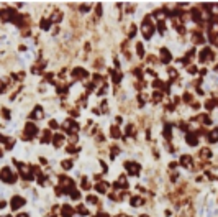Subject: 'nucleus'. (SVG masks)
I'll return each mask as SVG.
<instances>
[{
    "mask_svg": "<svg viewBox=\"0 0 218 217\" xmlns=\"http://www.w3.org/2000/svg\"><path fill=\"white\" fill-rule=\"evenodd\" d=\"M139 30H141L143 36H144L146 40H151L152 38V35H154V25H152V21H151V15L144 17V20H143Z\"/></svg>",
    "mask_w": 218,
    "mask_h": 217,
    "instance_id": "1",
    "label": "nucleus"
},
{
    "mask_svg": "<svg viewBox=\"0 0 218 217\" xmlns=\"http://www.w3.org/2000/svg\"><path fill=\"white\" fill-rule=\"evenodd\" d=\"M38 127H36V123L35 122H28L25 125V128H23V135H21V138L25 141H30V140H33L36 135H38Z\"/></svg>",
    "mask_w": 218,
    "mask_h": 217,
    "instance_id": "2",
    "label": "nucleus"
},
{
    "mask_svg": "<svg viewBox=\"0 0 218 217\" xmlns=\"http://www.w3.org/2000/svg\"><path fill=\"white\" fill-rule=\"evenodd\" d=\"M13 163L18 166V173H20V176L23 178L25 181H31V179H33V176H35V174H33V168L25 165V163L16 161V160H13Z\"/></svg>",
    "mask_w": 218,
    "mask_h": 217,
    "instance_id": "3",
    "label": "nucleus"
},
{
    "mask_svg": "<svg viewBox=\"0 0 218 217\" xmlns=\"http://www.w3.org/2000/svg\"><path fill=\"white\" fill-rule=\"evenodd\" d=\"M0 179L7 184H15L16 183V174H13L10 166H3L2 171H0Z\"/></svg>",
    "mask_w": 218,
    "mask_h": 217,
    "instance_id": "4",
    "label": "nucleus"
},
{
    "mask_svg": "<svg viewBox=\"0 0 218 217\" xmlns=\"http://www.w3.org/2000/svg\"><path fill=\"white\" fill-rule=\"evenodd\" d=\"M59 186L64 189V192L71 194V191L74 189V179H71L69 176H59Z\"/></svg>",
    "mask_w": 218,
    "mask_h": 217,
    "instance_id": "5",
    "label": "nucleus"
},
{
    "mask_svg": "<svg viewBox=\"0 0 218 217\" xmlns=\"http://www.w3.org/2000/svg\"><path fill=\"white\" fill-rule=\"evenodd\" d=\"M71 76L72 79H77V81H85L87 77H89V72H87V69H84V68H74V69L71 71Z\"/></svg>",
    "mask_w": 218,
    "mask_h": 217,
    "instance_id": "6",
    "label": "nucleus"
},
{
    "mask_svg": "<svg viewBox=\"0 0 218 217\" xmlns=\"http://www.w3.org/2000/svg\"><path fill=\"white\" fill-rule=\"evenodd\" d=\"M62 128H64V132H66V133H69V135H74V133L79 130V123H77V122H74L72 118H67V120L62 123Z\"/></svg>",
    "mask_w": 218,
    "mask_h": 217,
    "instance_id": "7",
    "label": "nucleus"
},
{
    "mask_svg": "<svg viewBox=\"0 0 218 217\" xmlns=\"http://www.w3.org/2000/svg\"><path fill=\"white\" fill-rule=\"evenodd\" d=\"M125 169L130 176H136L139 174L141 171V166H139V163H135V161H125Z\"/></svg>",
    "mask_w": 218,
    "mask_h": 217,
    "instance_id": "8",
    "label": "nucleus"
},
{
    "mask_svg": "<svg viewBox=\"0 0 218 217\" xmlns=\"http://www.w3.org/2000/svg\"><path fill=\"white\" fill-rule=\"evenodd\" d=\"M26 204V199L25 197H21V196H12L10 199V207H12V211H18L20 207H23Z\"/></svg>",
    "mask_w": 218,
    "mask_h": 217,
    "instance_id": "9",
    "label": "nucleus"
},
{
    "mask_svg": "<svg viewBox=\"0 0 218 217\" xmlns=\"http://www.w3.org/2000/svg\"><path fill=\"white\" fill-rule=\"evenodd\" d=\"M213 59V51L210 48H203L200 51V63H207V61H212Z\"/></svg>",
    "mask_w": 218,
    "mask_h": 217,
    "instance_id": "10",
    "label": "nucleus"
},
{
    "mask_svg": "<svg viewBox=\"0 0 218 217\" xmlns=\"http://www.w3.org/2000/svg\"><path fill=\"white\" fill-rule=\"evenodd\" d=\"M179 163H180L184 168H189V169H190V168H193V160H192V156H190V155H182V156H180V160H179Z\"/></svg>",
    "mask_w": 218,
    "mask_h": 217,
    "instance_id": "11",
    "label": "nucleus"
},
{
    "mask_svg": "<svg viewBox=\"0 0 218 217\" xmlns=\"http://www.w3.org/2000/svg\"><path fill=\"white\" fill-rule=\"evenodd\" d=\"M74 212H76V209L71 207L69 204L61 206V217H72V216H74Z\"/></svg>",
    "mask_w": 218,
    "mask_h": 217,
    "instance_id": "12",
    "label": "nucleus"
},
{
    "mask_svg": "<svg viewBox=\"0 0 218 217\" xmlns=\"http://www.w3.org/2000/svg\"><path fill=\"white\" fill-rule=\"evenodd\" d=\"M31 118H36V120H41L43 117H44V110H43V107L41 105H36L35 109H33V112H31Z\"/></svg>",
    "mask_w": 218,
    "mask_h": 217,
    "instance_id": "13",
    "label": "nucleus"
},
{
    "mask_svg": "<svg viewBox=\"0 0 218 217\" xmlns=\"http://www.w3.org/2000/svg\"><path fill=\"white\" fill-rule=\"evenodd\" d=\"M107 189H108V183L107 181H98L95 184V191L98 192V194H107Z\"/></svg>",
    "mask_w": 218,
    "mask_h": 217,
    "instance_id": "14",
    "label": "nucleus"
},
{
    "mask_svg": "<svg viewBox=\"0 0 218 217\" xmlns=\"http://www.w3.org/2000/svg\"><path fill=\"white\" fill-rule=\"evenodd\" d=\"M171 59H172V54H171V51L167 50V48H161V61L162 63H171Z\"/></svg>",
    "mask_w": 218,
    "mask_h": 217,
    "instance_id": "15",
    "label": "nucleus"
},
{
    "mask_svg": "<svg viewBox=\"0 0 218 217\" xmlns=\"http://www.w3.org/2000/svg\"><path fill=\"white\" fill-rule=\"evenodd\" d=\"M185 140H187V145H190V147H197L198 145L197 133H187V135H185Z\"/></svg>",
    "mask_w": 218,
    "mask_h": 217,
    "instance_id": "16",
    "label": "nucleus"
},
{
    "mask_svg": "<svg viewBox=\"0 0 218 217\" xmlns=\"http://www.w3.org/2000/svg\"><path fill=\"white\" fill-rule=\"evenodd\" d=\"M53 143H54V147L59 148L64 145V135L62 133H56V135H53Z\"/></svg>",
    "mask_w": 218,
    "mask_h": 217,
    "instance_id": "17",
    "label": "nucleus"
},
{
    "mask_svg": "<svg viewBox=\"0 0 218 217\" xmlns=\"http://www.w3.org/2000/svg\"><path fill=\"white\" fill-rule=\"evenodd\" d=\"M190 17H192V20H195L197 23L202 25V10H198V8H192V10H190Z\"/></svg>",
    "mask_w": 218,
    "mask_h": 217,
    "instance_id": "18",
    "label": "nucleus"
},
{
    "mask_svg": "<svg viewBox=\"0 0 218 217\" xmlns=\"http://www.w3.org/2000/svg\"><path fill=\"white\" fill-rule=\"evenodd\" d=\"M61 20H62V12L61 10H54L53 12V15L49 17L51 23H61Z\"/></svg>",
    "mask_w": 218,
    "mask_h": 217,
    "instance_id": "19",
    "label": "nucleus"
},
{
    "mask_svg": "<svg viewBox=\"0 0 218 217\" xmlns=\"http://www.w3.org/2000/svg\"><path fill=\"white\" fill-rule=\"evenodd\" d=\"M192 41L195 43V45H202V43H205V38H203L202 33L195 31V33H192Z\"/></svg>",
    "mask_w": 218,
    "mask_h": 217,
    "instance_id": "20",
    "label": "nucleus"
},
{
    "mask_svg": "<svg viewBox=\"0 0 218 217\" xmlns=\"http://www.w3.org/2000/svg\"><path fill=\"white\" fill-rule=\"evenodd\" d=\"M53 140V135H51V130L49 128H46L44 132H43V135H41V143H49V141Z\"/></svg>",
    "mask_w": 218,
    "mask_h": 217,
    "instance_id": "21",
    "label": "nucleus"
},
{
    "mask_svg": "<svg viewBox=\"0 0 218 217\" xmlns=\"http://www.w3.org/2000/svg\"><path fill=\"white\" fill-rule=\"evenodd\" d=\"M76 212L79 214V216H82V217L89 216V209H87V206H84V204H79V206L76 207Z\"/></svg>",
    "mask_w": 218,
    "mask_h": 217,
    "instance_id": "22",
    "label": "nucleus"
},
{
    "mask_svg": "<svg viewBox=\"0 0 218 217\" xmlns=\"http://www.w3.org/2000/svg\"><path fill=\"white\" fill-rule=\"evenodd\" d=\"M110 76H112V81L115 82V84H118V82L123 79L122 72H117V71H113V69H110Z\"/></svg>",
    "mask_w": 218,
    "mask_h": 217,
    "instance_id": "23",
    "label": "nucleus"
},
{
    "mask_svg": "<svg viewBox=\"0 0 218 217\" xmlns=\"http://www.w3.org/2000/svg\"><path fill=\"white\" fill-rule=\"evenodd\" d=\"M162 135L166 136V138H167V140H171V138H172V125H164V130H162Z\"/></svg>",
    "mask_w": 218,
    "mask_h": 217,
    "instance_id": "24",
    "label": "nucleus"
},
{
    "mask_svg": "<svg viewBox=\"0 0 218 217\" xmlns=\"http://www.w3.org/2000/svg\"><path fill=\"white\" fill-rule=\"evenodd\" d=\"M143 197H139V196H133L131 197V201H130V204H131L133 207H139V206H143Z\"/></svg>",
    "mask_w": 218,
    "mask_h": 217,
    "instance_id": "25",
    "label": "nucleus"
},
{
    "mask_svg": "<svg viewBox=\"0 0 218 217\" xmlns=\"http://www.w3.org/2000/svg\"><path fill=\"white\" fill-rule=\"evenodd\" d=\"M151 101H152V104H159V102L162 101V92L154 91L152 92V96H151Z\"/></svg>",
    "mask_w": 218,
    "mask_h": 217,
    "instance_id": "26",
    "label": "nucleus"
},
{
    "mask_svg": "<svg viewBox=\"0 0 218 217\" xmlns=\"http://www.w3.org/2000/svg\"><path fill=\"white\" fill-rule=\"evenodd\" d=\"M125 133H126V136H136V128H135V125L128 123L126 128H125Z\"/></svg>",
    "mask_w": 218,
    "mask_h": 217,
    "instance_id": "27",
    "label": "nucleus"
},
{
    "mask_svg": "<svg viewBox=\"0 0 218 217\" xmlns=\"http://www.w3.org/2000/svg\"><path fill=\"white\" fill-rule=\"evenodd\" d=\"M110 135H112L113 138H120V136H122V132H120V127H117V125H112V128H110Z\"/></svg>",
    "mask_w": 218,
    "mask_h": 217,
    "instance_id": "28",
    "label": "nucleus"
},
{
    "mask_svg": "<svg viewBox=\"0 0 218 217\" xmlns=\"http://www.w3.org/2000/svg\"><path fill=\"white\" fill-rule=\"evenodd\" d=\"M61 168L62 169H72V168H74V161H72V160H62Z\"/></svg>",
    "mask_w": 218,
    "mask_h": 217,
    "instance_id": "29",
    "label": "nucleus"
},
{
    "mask_svg": "<svg viewBox=\"0 0 218 217\" xmlns=\"http://www.w3.org/2000/svg\"><path fill=\"white\" fill-rule=\"evenodd\" d=\"M207 136H208V141H210V143H218V132L217 130L210 132Z\"/></svg>",
    "mask_w": 218,
    "mask_h": 217,
    "instance_id": "30",
    "label": "nucleus"
},
{
    "mask_svg": "<svg viewBox=\"0 0 218 217\" xmlns=\"http://www.w3.org/2000/svg\"><path fill=\"white\" fill-rule=\"evenodd\" d=\"M40 28L41 30H44V31H48L51 28V21H49V18H48V20H46V18H43V20H41V23H40Z\"/></svg>",
    "mask_w": 218,
    "mask_h": 217,
    "instance_id": "31",
    "label": "nucleus"
},
{
    "mask_svg": "<svg viewBox=\"0 0 218 217\" xmlns=\"http://www.w3.org/2000/svg\"><path fill=\"white\" fill-rule=\"evenodd\" d=\"M166 21H157V30H159V35H166Z\"/></svg>",
    "mask_w": 218,
    "mask_h": 217,
    "instance_id": "32",
    "label": "nucleus"
},
{
    "mask_svg": "<svg viewBox=\"0 0 218 217\" xmlns=\"http://www.w3.org/2000/svg\"><path fill=\"white\" fill-rule=\"evenodd\" d=\"M203 160H210L212 158V152H210V148H202V152H200Z\"/></svg>",
    "mask_w": 218,
    "mask_h": 217,
    "instance_id": "33",
    "label": "nucleus"
},
{
    "mask_svg": "<svg viewBox=\"0 0 218 217\" xmlns=\"http://www.w3.org/2000/svg\"><path fill=\"white\" fill-rule=\"evenodd\" d=\"M81 186H82V189H84V191H89V189L92 187V183L89 181L87 178H84V179H82V183H81Z\"/></svg>",
    "mask_w": 218,
    "mask_h": 217,
    "instance_id": "34",
    "label": "nucleus"
},
{
    "mask_svg": "<svg viewBox=\"0 0 218 217\" xmlns=\"http://www.w3.org/2000/svg\"><path fill=\"white\" fill-rule=\"evenodd\" d=\"M136 54L139 56V58H144V46H143L141 43H136Z\"/></svg>",
    "mask_w": 218,
    "mask_h": 217,
    "instance_id": "35",
    "label": "nucleus"
},
{
    "mask_svg": "<svg viewBox=\"0 0 218 217\" xmlns=\"http://www.w3.org/2000/svg\"><path fill=\"white\" fill-rule=\"evenodd\" d=\"M107 112H108V102L102 101V104H100V114H107Z\"/></svg>",
    "mask_w": 218,
    "mask_h": 217,
    "instance_id": "36",
    "label": "nucleus"
},
{
    "mask_svg": "<svg viewBox=\"0 0 218 217\" xmlns=\"http://www.w3.org/2000/svg\"><path fill=\"white\" fill-rule=\"evenodd\" d=\"M87 202H90V204H97V202H98V197L94 196V194H87Z\"/></svg>",
    "mask_w": 218,
    "mask_h": 217,
    "instance_id": "37",
    "label": "nucleus"
},
{
    "mask_svg": "<svg viewBox=\"0 0 218 217\" xmlns=\"http://www.w3.org/2000/svg\"><path fill=\"white\" fill-rule=\"evenodd\" d=\"M71 199H74V201H79V199H81V192L76 191V189H72V191H71Z\"/></svg>",
    "mask_w": 218,
    "mask_h": 217,
    "instance_id": "38",
    "label": "nucleus"
},
{
    "mask_svg": "<svg viewBox=\"0 0 218 217\" xmlns=\"http://www.w3.org/2000/svg\"><path fill=\"white\" fill-rule=\"evenodd\" d=\"M136 25H131L130 26V33H128V38H135V35H136Z\"/></svg>",
    "mask_w": 218,
    "mask_h": 217,
    "instance_id": "39",
    "label": "nucleus"
},
{
    "mask_svg": "<svg viewBox=\"0 0 218 217\" xmlns=\"http://www.w3.org/2000/svg\"><path fill=\"white\" fill-rule=\"evenodd\" d=\"M107 91H108V86H107V84H103L102 87H98L97 94H98V96H103V94H107Z\"/></svg>",
    "mask_w": 218,
    "mask_h": 217,
    "instance_id": "40",
    "label": "nucleus"
},
{
    "mask_svg": "<svg viewBox=\"0 0 218 217\" xmlns=\"http://www.w3.org/2000/svg\"><path fill=\"white\" fill-rule=\"evenodd\" d=\"M215 105H217V102H215V101H207V102H205V109H207V110H212Z\"/></svg>",
    "mask_w": 218,
    "mask_h": 217,
    "instance_id": "41",
    "label": "nucleus"
},
{
    "mask_svg": "<svg viewBox=\"0 0 218 217\" xmlns=\"http://www.w3.org/2000/svg\"><path fill=\"white\" fill-rule=\"evenodd\" d=\"M38 184H40V186H46V176L44 174L38 176Z\"/></svg>",
    "mask_w": 218,
    "mask_h": 217,
    "instance_id": "42",
    "label": "nucleus"
},
{
    "mask_svg": "<svg viewBox=\"0 0 218 217\" xmlns=\"http://www.w3.org/2000/svg\"><path fill=\"white\" fill-rule=\"evenodd\" d=\"M182 99H184L185 102H187V104H192V96H190V92H185Z\"/></svg>",
    "mask_w": 218,
    "mask_h": 217,
    "instance_id": "43",
    "label": "nucleus"
},
{
    "mask_svg": "<svg viewBox=\"0 0 218 217\" xmlns=\"http://www.w3.org/2000/svg\"><path fill=\"white\" fill-rule=\"evenodd\" d=\"M2 117H3V118H10V110H8L7 107L2 109Z\"/></svg>",
    "mask_w": 218,
    "mask_h": 217,
    "instance_id": "44",
    "label": "nucleus"
},
{
    "mask_svg": "<svg viewBox=\"0 0 218 217\" xmlns=\"http://www.w3.org/2000/svg\"><path fill=\"white\" fill-rule=\"evenodd\" d=\"M118 153H120V150H118V147H113V148H112V155H110V158H112V160H113V158L117 156Z\"/></svg>",
    "mask_w": 218,
    "mask_h": 217,
    "instance_id": "45",
    "label": "nucleus"
},
{
    "mask_svg": "<svg viewBox=\"0 0 218 217\" xmlns=\"http://www.w3.org/2000/svg\"><path fill=\"white\" fill-rule=\"evenodd\" d=\"M169 76H171V81H174V79L177 77V72H176V69H169Z\"/></svg>",
    "mask_w": 218,
    "mask_h": 217,
    "instance_id": "46",
    "label": "nucleus"
},
{
    "mask_svg": "<svg viewBox=\"0 0 218 217\" xmlns=\"http://www.w3.org/2000/svg\"><path fill=\"white\" fill-rule=\"evenodd\" d=\"M148 97L144 96V94H141V96H138V101H139V105H144V101H146Z\"/></svg>",
    "mask_w": 218,
    "mask_h": 217,
    "instance_id": "47",
    "label": "nucleus"
},
{
    "mask_svg": "<svg viewBox=\"0 0 218 217\" xmlns=\"http://www.w3.org/2000/svg\"><path fill=\"white\" fill-rule=\"evenodd\" d=\"M76 152H79V148H76L74 145H69V147H67V153H76Z\"/></svg>",
    "mask_w": 218,
    "mask_h": 217,
    "instance_id": "48",
    "label": "nucleus"
},
{
    "mask_svg": "<svg viewBox=\"0 0 218 217\" xmlns=\"http://www.w3.org/2000/svg\"><path fill=\"white\" fill-rule=\"evenodd\" d=\"M7 91V86H5V82L0 79V94H3V92Z\"/></svg>",
    "mask_w": 218,
    "mask_h": 217,
    "instance_id": "49",
    "label": "nucleus"
},
{
    "mask_svg": "<svg viewBox=\"0 0 218 217\" xmlns=\"http://www.w3.org/2000/svg\"><path fill=\"white\" fill-rule=\"evenodd\" d=\"M187 71L190 74H195V72H197V66H187Z\"/></svg>",
    "mask_w": 218,
    "mask_h": 217,
    "instance_id": "50",
    "label": "nucleus"
},
{
    "mask_svg": "<svg viewBox=\"0 0 218 217\" xmlns=\"http://www.w3.org/2000/svg\"><path fill=\"white\" fill-rule=\"evenodd\" d=\"M69 141H71V145H76V143H77V135H76V133H74V135H71Z\"/></svg>",
    "mask_w": 218,
    "mask_h": 217,
    "instance_id": "51",
    "label": "nucleus"
},
{
    "mask_svg": "<svg viewBox=\"0 0 218 217\" xmlns=\"http://www.w3.org/2000/svg\"><path fill=\"white\" fill-rule=\"evenodd\" d=\"M49 127L53 128V130H56L59 125H57V122H56V120H51V122H49Z\"/></svg>",
    "mask_w": 218,
    "mask_h": 217,
    "instance_id": "52",
    "label": "nucleus"
},
{
    "mask_svg": "<svg viewBox=\"0 0 218 217\" xmlns=\"http://www.w3.org/2000/svg\"><path fill=\"white\" fill-rule=\"evenodd\" d=\"M89 10H90V7H89V5H81V12L85 13V12H89Z\"/></svg>",
    "mask_w": 218,
    "mask_h": 217,
    "instance_id": "53",
    "label": "nucleus"
},
{
    "mask_svg": "<svg viewBox=\"0 0 218 217\" xmlns=\"http://www.w3.org/2000/svg\"><path fill=\"white\" fill-rule=\"evenodd\" d=\"M97 140H98V141H100V143H102V141L105 140V136L102 135V133H97Z\"/></svg>",
    "mask_w": 218,
    "mask_h": 217,
    "instance_id": "54",
    "label": "nucleus"
},
{
    "mask_svg": "<svg viewBox=\"0 0 218 217\" xmlns=\"http://www.w3.org/2000/svg\"><path fill=\"white\" fill-rule=\"evenodd\" d=\"M148 61H149V63H151V64H152V63H156V58H154V56H148Z\"/></svg>",
    "mask_w": 218,
    "mask_h": 217,
    "instance_id": "55",
    "label": "nucleus"
},
{
    "mask_svg": "<svg viewBox=\"0 0 218 217\" xmlns=\"http://www.w3.org/2000/svg\"><path fill=\"white\" fill-rule=\"evenodd\" d=\"M16 217H30V216H28V214H25V212H20Z\"/></svg>",
    "mask_w": 218,
    "mask_h": 217,
    "instance_id": "56",
    "label": "nucleus"
},
{
    "mask_svg": "<svg viewBox=\"0 0 218 217\" xmlns=\"http://www.w3.org/2000/svg\"><path fill=\"white\" fill-rule=\"evenodd\" d=\"M5 206H7V202H5V201H0V209H3Z\"/></svg>",
    "mask_w": 218,
    "mask_h": 217,
    "instance_id": "57",
    "label": "nucleus"
},
{
    "mask_svg": "<svg viewBox=\"0 0 218 217\" xmlns=\"http://www.w3.org/2000/svg\"><path fill=\"white\" fill-rule=\"evenodd\" d=\"M3 156V152H2V148H0V158Z\"/></svg>",
    "mask_w": 218,
    "mask_h": 217,
    "instance_id": "58",
    "label": "nucleus"
},
{
    "mask_svg": "<svg viewBox=\"0 0 218 217\" xmlns=\"http://www.w3.org/2000/svg\"><path fill=\"white\" fill-rule=\"evenodd\" d=\"M215 71H217V72H218V64H217V66H215Z\"/></svg>",
    "mask_w": 218,
    "mask_h": 217,
    "instance_id": "59",
    "label": "nucleus"
},
{
    "mask_svg": "<svg viewBox=\"0 0 218 217\" xmlns=\"http://www.w3.org/2000/svg\"><path fill=\"white\" fill-rule=\"evenodd\" d=\"M139 217H149V216H144V214H143V216H139Z\"/></svg>",
    "mask_w": 218,
    "mask_h": 217,
    "instance_id": "60",
    "label": "nucleus"
},
{
    "mask_svg": "<svg viewBox=\"0 0 218 217\" xmlns=\"http://www.w3.org/2000/svg\"><path fill=\"white\" fill-rule=\"evenodd\" d=\"M3 217H12V216H3Z\"/></svg>",
    "mask_w": 218,
    "mask_h": 217,
    "instance_id": "61",
    "label": "nucleus"
},
{
    "mask_svg": "<svg viewBox=\"0 0 218 217\" xmlns=\"http://www.w3.org/2000/svg\"><path fill=\"white\" fill-rule=\"evenodd\" d=\"M217 132H218V128H217Z\"/></svg>",
    "mask_w": 218,
    "mask_h": 217,
    "instance_id": "62",
    "label": "nucleus"
},
{
    "mask_svg": "<svg viewBox=\"0 0 218 217\" xmlns=\"http://www.w3.org/2000/svg\"><path fill=\"white\" fill-rule=\"evenodd\" d=\"M217 105H218V104H217Z\"/></svg>",
    "mask_w": 218,
    "mask_h": 217,
    "instance_id": "63",
    "label": "nucleus"
}]
</instances>
